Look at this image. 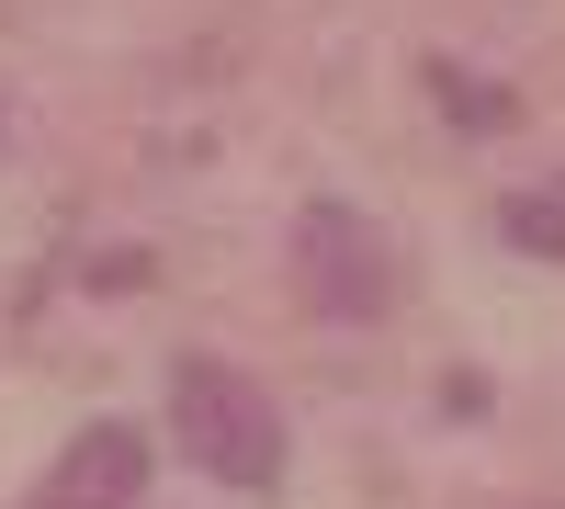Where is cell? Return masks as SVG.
Masks as SVG:
<instances>
[{
  "mask_svg": "<svg viewBox=\"0 0 565 509\" xmlns=\"http://www.w3.org/2000/svg\"><path fill=\"white\" fill-rule=\"evenodd\" d=\"M170 420H181V453H193V465L215 476V487H271L282 476V407L238 374V362H181L170 374Z\"/></svg>",
  "mask_w": 565,
  "mask_h": 509,
  "instance_id": "cell-1",
  "label": "cell"
},
{
  "mask_svg": "<svg viewBox=\"0 0 565 509\" xmlns=\"http://www.w3.org/2000/svg\"><path fill=\"white\" fill-rule=\"evenodd\" d=\"M295 284L317 295V317H340V329H362V317H385V238H373L362 204H306L295 215Z\"/></svg>",
  "mask_w": 565,
  "mask_h": 509,
  "instance_id": "cell-2",
  "label": "cell"
},
{
  "mask_svg": "<svg viewBox=\"0 0 565 509\" xmlns=\"http://www.w3.org/2000/svg\"><path fill=\"white\" fill-rule=\"evenodd\" d=\"M136 487H148V431L90 420L57 453V476H45V509H136Z\"/></svg>",
  "mask_w": 565,
  "mask_h": 509,
  "instance_id": "cell-3",
  "label": "cell"
},
{
  "mask_svg": "<svg viewBox=\"0 0 565 509\" xmlns=\"http://www.w3.org/2000/svg\"><path fill=\"white\" fill-rule=\"evenodd\" d=\"M430 103L452 114V136H509V125H521V103H509V91H498V79H463L452 57L430 68Z\"/></svg>",
  "mask_w": 565,
  "mask_h": 509,
  "instance_id": "cell-4",
  "label": "cell"
},
{
  "mask_svg": "<svg viewBox=\"0 0 565 509\" xmlns=\"http://www.w3.org/2000/svg\"><path fill=\"white\" fill-rule=\"evenodd\" d=\"M498 226H509V250L565 261V204H554V193H509V204H498Z\"/></svg>",
  "mask_w": 565,
  "mask_h": 509,
  "instance_id": "cell-5",
  "label": "cell"
}]
</instances>
